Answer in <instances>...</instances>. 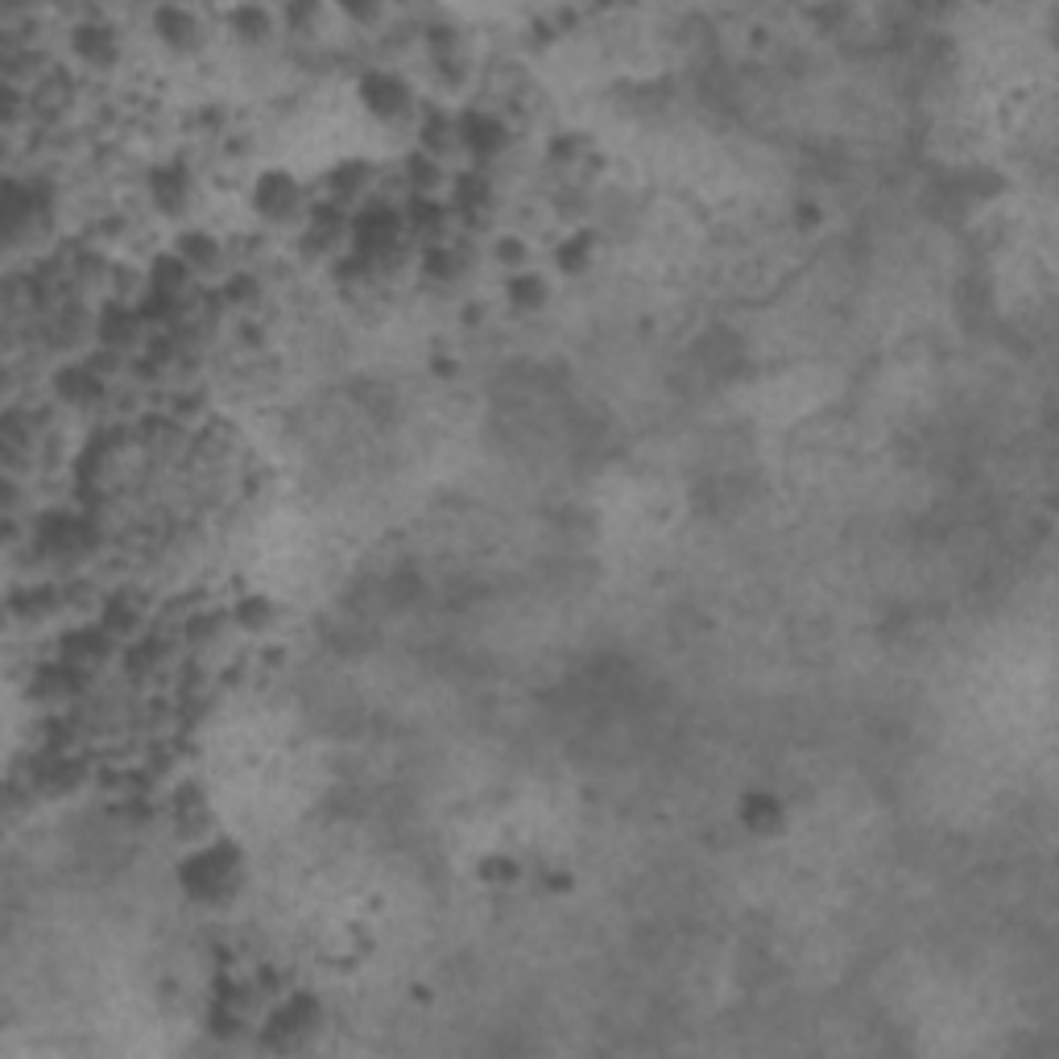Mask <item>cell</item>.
<instances>
[{
  "mask_svg": "<svg viewBox=\"0 0 1059 1059\" xmlns=\"http://www.w3.org/2000/svg\"><path fill=\"white\" fill-rule=\"evenodd\" d=\"M456 133H459V149L473 162H492L509 145L506 121H501L497 112H485V108H468L464 116H456Z\"/></svg>",
  "mask_w": 1059,
  "mask_h": 1059,
  "instance_id": "obj_4",
  "label": "cell"
},
{
  "mask_svg": "<svg viewBox=\"0 0 1059 1059\" xmlns=\"http://www.w3.org/2000/svg\"><path fill=\"white\" fill-rule=\"evenodd\" d=\"M492 257H497V266L513 269V273L530 266V249H526L518 237H501V240H497V245H492Z\"/></svg>",
  "mask_w": 1059,
  "mask_h": 1059,
  "instance_id": "obj_20",
  "label": "cell"
},
{
  "mask_svg": "<svg viewBox=\"0 0 1059 1059\" xmlns=\"http://www.w3.org/2000/svg\"><path fill=\"white\" fill-rule=\"evenodd\" d=\"M71 50L80 54L87 66H112L121 59V42H116V30L100 25V21H87V25H75L71 33Z\"/></svg>",
  "mask_w": 1059,
  "mask_h": 1059,
  "instance_id": "obj_9",
  "label": "cell"
},
{
  "mask_svg": "<svg viewBox=\"0 0 1059 1059\" xmlns=\"http://www.w3.org/2000/svg\"><path fill=\"white\" fill-rule=\"evenodd\" d=\"M311 1027H319V1001L311 994H294L269 1018V1039L278 1047H285L290 1039H302Z\"/></svg>",
  "mask_w": 1059,
  "mask_h": 1059,
  "instance_id": "obj_7",
  "label": "cell"
},
{
  "mask_svg": "<svg viewBox=\"0 0 1059 1059\" xmlns=\"http://www.w3.org/2000/svg\"><path fill=\"white\" fill-rule=\"evenodd\" d=\"M175 253L183 257L195 273H211V269L224 266V245L211 237V232H183Z\"/></svg>",
  "mask_w": 1059,
  "mask_h": 1059,
  "instance_id": "obj_12",
  "label": "cell"
},
{
  "mask_svg": "<svg viewBox=\"0 0 1059 1059\" xmlns=\"http://www.w3.org/2000/svg\"><path fill=\"white\" fill-rule=\"evenodd\" d=\"M737 816L754 837H778L787 828V803L775 791H749L737 807Z\"/></svg>",
  "mask_w": 1059,
  "mask_h": 1059,
  "instance_id": "obj_8",
  "label": "cell"
},
{
  "mask_svg": "<svg viewBox=\"0 0 1059 1059\" xmlns=\"http://www.w3.org/2000/svg\"><path fill=\"white\" fill-rule=\"evenodd\" d=\"M451 149H459L456 121H451L447 112L430 108L427 116H423V154H427V158L439 162L443 154H451Z\"/></svg>",
  "mask_w": 1059,
  "mask_h": 1059,
  "instance_id": "obj_15",
  "label": "cell"
},
{
  "mask_svg": "<svg viewBox=\"0 0 1059 1059\" xmlns=\"http://www.w3.org/2000/svg\"><path fill=\"white\" fill-rule=\"evenodd\" d=\"M356 92H361V104L377 121H385V125H394V121H406L414 112V87L397 71H364L361 83H356Z\"/></svg>",
  "mask_w": 1059,
  "mask_h": 1059,
  "instance_id": "obj_2",
  "label": "cell"
},
{
  "mask_svg": "<svg viewBox=\"0 0 1059 1059\" xmlns=\"http://www.w3.org/2000/svg\"><path fill=\"white\" fill-rule=\"evenodd\" d=\"M423 266H427L430 278H443V282H447V278H456V273H459V269H456V266H459V257H456V253H447V249H439V245H435V249H427Z\"/></svg>",
  "mask_w": 1059,
  "mask_h": 1059,
  "instance_id": "obj_22",
  "label": "cell"
},
{
  "mask_svg": "<svg viewBox=\"0 0 1059 1059\" xmlns=\"http://www.w3.org/2000/svg\"><path fill=\"white\" fill-rule=\"evenodd\" d=\"M456 199L459 207H485V199H489V183L480 175H464L456 183Z\"/></svg>",
  "mask_w": 1059,
  "mask_h": 1059,
  "instance_id": "obj_21",
  "label": "cell"
},
{
  "mask_svg": "<svg viewBox=\"0 0 1059 1059\" xmlns=\"http://www.w3.org/2000/svg\"><path fill=\"white\" fill-rule=\"evenodd\" d=\"M232 617H237L245 630L261 633L269 625V617H273V604H269L266 596H249V601L237 604V613H232Z\"/></svg>",
  "mask_w": 1059,
  "mask_h": 1059,
  "instance_id": "obj_19",
  "label": "cell"
},
{
  "mask_svg": "<svg viewBox=\"0 0 1059 1059\" xmlns=\"http://www.w3.org/2000/svg\"><path fill=\"white\" fill-rule=\"evenodd\" d=\"M228 30L237 33L240 42H261V38H269V30H273V13L257 9V4H240V9L228 13Z\"/></svg>",
  "mask_w": 1059,
  "mask_h": 1059,
  "instance_id": "obj_16",
  "label": "cell"
},
{
  "mask_svg": "<svg viewBox=\"0 0 1059 1059\" xmlns=\"http://www.w3.org/2000/svg\"><path fill=\"white\" fill-rule=\"evenodd\" d=\"M137 328H142V315H137L133 307H125V302H112V307H104V315H100V344L108 352L125 349V344L137 340Z\"/></svg>",
  "mask_w": 1059,
  "mask_h": 1059,
  "instance_id": "obj_11",
  "label": "cell"
},
{
  "mask_svg": "<svg viewBox=\"0 0 1059 1059\" xmlns=\"http://www.w3.org/2000/svg\"><path fill=\"white\" fill-rule=\"evenodd\" d=\"M480 878H485V882H513V878H518V865H513L509 856H485Z\"/></svg>",
  "mask_w": 1059,
  "mask_h": 1059,
  "instance_id": "obj_23",
  "label": "cell"
},
{
  "mask_svg": "<svg viewBox=\"0 0 1059 1059\" xmlns=\"http://www.w3.org/2000/svg\"><path fill=\"white\" fill-rule=\"evenodd\" d=\"M149 195H154V207L166 211V216H183L190 207V195H195V178L183 162H170V166H158L149 175Z\"/></svg>",
  "mask_w": 1059,
  "mask_h": 1059,
  "instance_id": "obj_6",
  "label": "cell"
},
{
  "mask_svg": "<svg viewBox=\"0 0 1059 1059\" xmlns=\"http://www.w3.org/2000/svg\"><path fill=\"white\" fill-rule=\"evenodd\" d=\"M368 162H344V166H335L332 175H328V190H332V199L328 204L344 207V204H356L364 195V187H368Z\"/></svg>",
  "mask_w": 1059,
  "mask_h": 1059,
  "instance_id": "obj_14",
  "label": "cell"
},
{
  "mask_svg": "<svg viewBox=\"0 0 1059 1059\" xmlns=\"http://www.w3.org/2000/svg\"><path fill=\"white\" fill-rule=\"evenodd\" d=\"M190 273L195 269L183 261L178 253H166V257H158L154 261V269H149V290L154 294H162V299H178L183 290L190 285Z\"/></svg>",
  "mask_w": 1059,
  "mask_h": 1059,
  "instance_id": "obj_13",
  "label": "cell"
},
{
  "mask_svg": "<svg viewBox=\"0 0 1059 1059\" xmlns=\"http://www.w3.org/2000/svg\"><path fill=\"white\" fill-rule=\"evenodd\" d=\"M307 207V190L285 170H266L253 183V211L266 224H294Z\"/></svg>",
  "mask_w": 1059,
  "mask_h": 1059,
  "instance_id": "obj_3",
  "label": "cell"
},
{
  "mask_svg": "<svg viewBox=\"0 0 1059 1059\" xmlns=\"http://www.w3.org/2000/svg\"><path fill=\"white\" fill-rule=\"evenodd\" d=\"M154 33H158L166 46L175 50H190L199 46V33H204V25H199V17L190 13V9H158L154 13Z\"/></svg>",
  "mask_w": 1059,
  "mask_h": 1059,
  "instance_id": "obj_10",
  "label": "cell"
},
{
  "mask_svg": "<svg viewBox=\"0 0 1059 1059\" xmlns=\"http://www.w3.org/2000/svg\"><path fill=\"white\" fill-rule=\"evenodd\" d=\"M554 261H559L563 273H584L588 261H592V232H575V237L563 240L554 249Z\"/></svg>",
  "mask_w": 1059,
  "mask_h": 1059,
  "instance_id": "obj_18",
  "label": "cell"
},
{
  "mask_svg": "<svg viewBox=\"0 0 1059 1059\" xmlns=\"http://www.w3.org/2000/svg\"><path fill=\"white\" fill-rule=\"evenodd\" d=\"M506 294L518 311H538V307L547 302V282H542L538 273H530V269H518L506 282Z\"/></svg>",
  "mask_w": 1059,
  "mask_h": 1059,
  "instance_id": "obj_17",
  "label": "cell"
},
{
  "mask_svg": "<svg viewBox=\"0 0 1059 1059\" xmlns=\"http://www.w3.org/2000/svg\"><path fill=\"white\" fill-rule=\"evenodd\" d=\"M178 882L195 902L224 906V902L237 899V890L245 885V853L228 840L204 844L178 865Z\"/></svg>",
  "mask_w": 1059,
  "mask_h": 1059,
  "instance_id": "obj_1",
  "label": "cell"
},
{
  "mask_svg": "<svg viewBox=\"0 0 1059 1059\" xmlns=\"http://www.w3.org/2000/svg\"><path fill=\"white\" fill-rule=\"evenodd\" d=\"M352 232H356V245H361L364 257H381L390 253L402 237V216L390 204H364V211L352 220Z\"/></svg>",
  "mask_w": 1059,
  "mask_h": 1059,
  "instance_id": "obj_5",
  "label": "cell"
}]
</instances>
